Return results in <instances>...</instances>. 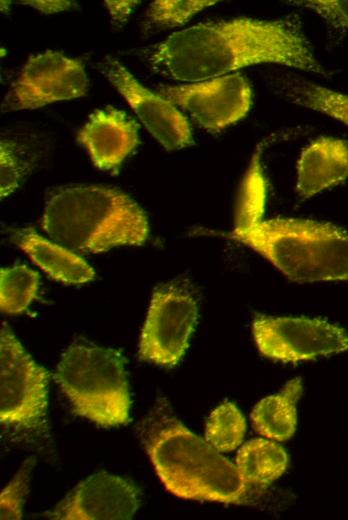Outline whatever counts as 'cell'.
I'll list each match as a JSON object with an SVG mask.
<instances>
[{"mask_svg":"<svg viewBox=\"0 0 348 520\" xmlns=\"http://www.w3.org/2000/svg\"><path fill=\"white\" fill-rule=\"evenodd\" d=\"M172 79L200 82L259 63L327 75L294 18H236L201 23L171 34L149 57Z\"/></svg>","mask_w":348,"mask_h":520,"instance_id":"1","label":"cell"},{"mask_svg":"<svg viewBox=\"0 0 348 520\" xmlns=\"http://www.w3.org/2000/svg\"><path fill=\"white\" fill-rule=\"evenodd\" d=\"M140 437L165 489L178 498L249 504L253 488L235 464L191 432L159 399L142 421Z\"/></svg>","mask_w":348,"mask_h":520,"instance_id":"2","label":"cell"},{"mask_svg":"<svg viewBox=\"0 0 348 520\" xmlns=\"http://www.w3.org/2000/svg\"><path fill=\"white\" fill-rule=\"evenodd\" d=\"M56 243L86 253L145 243L149 233L143 209L120 190L99 185H74L54 190L41 222Z\"/></svg>","mask_w":348,"mask_h":520,"instance_id":"3","label":"cell"},{"mask_svg":"<svg viewBox=\"0 0 348 520\" xmlns=\"http://www.w3.org/2000/svg\"><path fill=\"white\" fill-rule=\"evenodd\" d=\"M223 235L255 250L292 281L348 280V232L331 223L276 218Z\"/></svg>","mask_w":348,"mask_h":520,"instance_id":"4","label":"cell"},{"mask_svg":"<svg viewBox=\"0 0 348 520\" xmlns=\"http://www.w3.org/2000/svg\"><path fill=\"white\" fill-rule=\"evenodd\" d=\"M55 380L73 412L101 427L129 421L131 394L120 352L75 340L62 354Z\"/></svg>","mask_w":348,"mask_h":520,"instance_id":"5","label":"cell"},{"mask_svg":"<svg viewBox=\"0 0 348 520\" xmlns=\"http://www.w3.org/2000/svg\"><path fill=\"white\" fill-rule=\"evenodd\" d=\"M198 311L197 292L188 280L157 286L141 331L139 359L168 368L176 366L189 347Z\"/></svg>","mask_w":348,"mask_h":520,"instance_id":"6","label":"cell"},{"mask_svg":"<svg viewBox=\"0 0 348 520\" xmlns=\"http://www.w3.org/2000/svg\"><path fill=\"white\" fill-rule=\"evenodd\" d=\"M48 379L6 323L0 332V421L25 430L46 427Z\"/></svg>","mask_w":348,"mask_h":520,"instance_id":"7","label":"cell"},{"mask_svg":"<svg viewBox=\"0 0 348 520\" xmlns=\"http://www.w3.org/2000/svg\"><path fill=\"white\" fill-rule=\"evenodd\" d=\"M252 331L260 353L284 363L312 360L348 350V332L319 318L273 317L256 313Z\"/></svg>","mask_w":348,"mask_h":520,"instance_id":"8","label":"cell"},{"mask_svg":"<svg viewBox=\"0 0 348 520\" xmlns=\"http://www.w3.org/2000/svg\"><path fill=\"white\" fill-rule=\"evenodd\" d=\"M88 78L81 61L46 50L31 55L11 84L3 111L35 109L86 94Z\"/></svg>","mask_w":348,"mask_h":520,"instance_id":"9","label":"cell"},{"mask_svg":"<svg viewBox=\"0 0 348 520\" xmlns=\"http://www.w3.org/2000/svg\"><path fill=\"white\" fill-rule=\"evenodd\" d=\"M161 97L182 108L202 128L217 133L242 119L251 106V88L240 74L200 83L162 87Z\"/></svg>","mask_w":348,"mask_h":520,"instance_id":"10","label":"cell"},{"mask_svg":"<svg viewBox=\"0 0 348 520\" xmlns=\"http://www.w3.org/2000/svg\"><path fill=\"white\" fill-rule=\"evenodd\" d=\"M100 70L164 148L179 150L193 144L189 122L174 104L143 87L116 58L106 57Z\"/></svg>","mask_w":348,"mask_h":520,"instance_id":"11","label":"cell"},{"mask_svg":"<svg viewBox=\"0 0 348 520\" xmlns=\"http://www.w3.org/2000/svg\"><path fill=\"white\" fill-rule=\"evenodd\" d=\"M140 495L130 480L101 471L78 483L46 516L57 520L132 519Z\"/></svg>","mask_w":348,"mask_h":520,"instance_id":"12","label":"cell"},{"mask_svg":"<svg viewBox=\"0 0 348 520\" xmlns=\"http://www.w3.org/2000/svg\"><path fill=\"white\" fill-rule=\"evenodd\" d=\"M77 140L97 168L117 171L139 144L138 125L125 112L108 106L89 116Z\"/></svg>","mask_w":348,"mask_h":520,"instance_id":"13","label":"cell"},{"mask_svg":"<svg viewBox=\"0 0 348 520\" xmlns=\"http://www.w3.org/2000/svg\"><path fill=\"white\" fill-rule=\"evenodd\" d=\"M348 177V142L321 137L301 153L297 165L296 191L309 198L343 182Z\"/></svg>","mask_w":348,"mask_h":520,"instance_id":"14","label":"cell"},{"mask_svg":"<svg viewBox=\"0 0 348 520\" xmlns=\"http://www.w3.org/2000/svg\"><path fill=\"white\" fill-rule=\"evenodd\" d=\"M12 240L52 279L66 284H83L95 271L83 258L42 236L33 228L14 231Z\"/></svg>","mask_w":348,"mask_h":520,"instance_id":"15","label":"cell"},{"mask_svg":"<svg viewBox=\"0 0 348 520\" xmlns=\"http://www.w3.org/2000/svg\"><path fill=\"white\" fill-rule=\"evenodd\" d=\"M302 391L301 378L296 377L288 381L279 393L260 400L250 415L255 430L273 440L289 439L296 430L297 403Z\"/></svg>","mask_w":348,"mask_h":520,"instance_id":"16","label":"cell"},{"mask_svg":"<svg viewBox=\"0 0 348 520\" xmlns=\"http://www.w3.org/2000/svg\"><path fill=\"white\" fill-rule=\"evenodd\" d=\"M288 462V455L281 445L262 438L245 443L235 458L243 480L259 491L282 476Z\"/></svg>","mask_w":348,"mask_h":520,"instance_id":"17","label":"cell"},{"mask_svg":"<svg viewBox=\"0 0 348 520\" xmlns=\"http://www.w3.org/2000/svg\"><path fill=\"white\" fill-rule=\"evenodd\" d=\"M275 86V91L286 100L331 116L348 126V95L287 77L278 79Z\"/></svg>","mask_w":348,"mask_h":520,"instance_id":"18","label":"cell"},{"mask_svg":"<svg viewBox=\"0 0 348 520\" xmlns=\"http://www.w3.org/2000/svg\"><path fill=\"white\" fill-rule=\"evenodd\" d=\"M264 143H260L242 180L234 230H245L261 222L265 209L267 181L263 173L261 156Z\"/></svg>","mask_w":348,"mask_h":520,"instance_id":"19","label":"cell"},{"mask_svg":"<svg viewBox=\"0 0 348 520\" xmlns=\"http://www.w3.org/2000/svg\"><path fill=\"white\" fill-rule=\"evenodd\" d=\"M39 275L25 265L0 270V308L5 314H21L36 298Z\"/></svg>","mask_w":348,"mask_h":520,"instance_id":"20","label":"cell"},{"mask_svg":"<svg viewBox=\"0 0 348 520\" xmlns=\"http://www.w3.org/2000/svg\"><path fill=\"white\" fill-rule=\"evenodd\" d=\"M246 421L231 402H223L209 415L205 426V440L219 452L235 450L243 441Z\"/></svg>","mask_w":348,"mask_h":520,"instance_id":"21","label":"cell"},{"mask_svg":"<svg viewBox=\"0 0 348 520\" xmlns=\"http://www.w3.org/2000/svg\"><path fill=\"white\" fill-rule=\"evenodd\" d=\"M217 1L157 0L150 4L146 17L148 23L158 28H172L187 23L195 14L216 4Z\"/></svg>","mask_w":348,"mask_h":520,"instance_id":"22","label":"cell"},{"mask_svg":"<svg viewBox=\"0 0 348 520\" xmlns=\"http://www.w3.org/2000/svg\"><path fill=\"white\" fill-rule=\"evenodd\" d=\"M33 466L34 458L30 457L26 459L20 467V469L18 470V472L13 476L10 482L1 491V520L22 519L23 505L25 502V497L28 493V487Z\"/></svg>","mask_w":348,"mask_h":520,"instance_id":"23","label":"cell"},{"mask_svg":"<svg viewBox=\"0 0 348 520\" xmlns=\"http://www.w3.org/2000/svg\"><path fill=\"white\" fill-rule=\"evenodd\" d=\"M27 163L19 158L15 146L8 140L0 142V191L1 199L16 190L23 179Z\"/></svg>","mask_w":348,"mask_h":520,"instance_id":"24","label":"cell"},{"mask_svg":"<svg viewBox=\"0 0 348 520\" xmlns=\"http://www.w3.org/2000/svg\"><path fill=\"white\" fill-rule=\"evenodd\" d=\"M289 3L314 10L332 24L348 29V0H300Z\"/></svg>","mask_w":348,"mask_h":520,"instance_id":"25","label":"cell"},{"mask_svg":"<svg viewBox=\"0 0 348 520\" xmlns=\"http://www.w3.org/2000/svg\"><path fill=\"white\" fill-rule=\"evenodd\" d=\"M112 21L116 25H121L126 22L128 16L133 9L140 3L139 1H105Z\"/></svg>","mask_w":348,"mask_h":520,"instance_id":"26","label":"cell"},{"mask_svg":"<svg viewBox=\"0 0 348 520\" xmlns=\"http://www.w3.org/2000/svg\"><path fill=\"white\" fill-rule=\"evenodd\" d=\"M21 4L36 8L43 13H57L70 9L71 1H20Z\"/></svg>","mask_w":348,"mask_h":520,"instance_id":"27","label":"cell"}]
</instances>
